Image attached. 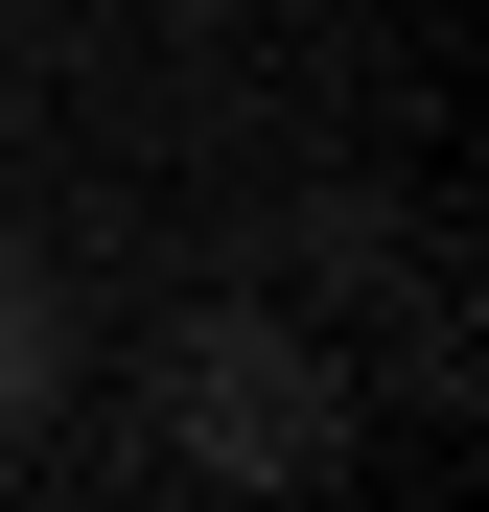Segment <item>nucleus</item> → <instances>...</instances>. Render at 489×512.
Listing matches in <instances>:
<instances>
[{
    "label": "nucleus",
    "mask_w": 489,
    "mask_h": 512,
    "mask_svg": "<svg viewBox=\"0 0 489 512\" xmlns=\"http://www.w3.org/2000/svg\"><path fill=\"white\" fill-rule=\"evenodd\" d=\"M47 396H70V280H47V256H0V466L47 443Z\"/></svg>",
    "instance_id": "nucleus-2"
},
{
    "label": "nucleus",
    "mask_w": 489,
    "mask_h": 512,
    "mask_svg": "<svg viewBox=\"0 0 489 512\" xmlns=\"http://www.w3.org/2000/svg\"><path fill=\"white\" fill-rule=\"evenodd\" d=\"M163 443L210 489H303V466H350V373L303 326H257V303H187L163 326Z\"/></svg>",
    "instance_id": "nucleus-1"
},
{
    "label": "nucleus",
    "mask_w": 489,
    "mask_h": 512,
    "mask_svg": "<svg viewBox=\"0 0 489 512\" xmlns=\"http://www.w3.org/2000/svg\"><path fill=\"white\" fill-rule=\"evenodd\" d=\"M163 24H257V0H163Z\"/></svg>",
    "instance_id": "nucleus-3"
}]
</instances>
